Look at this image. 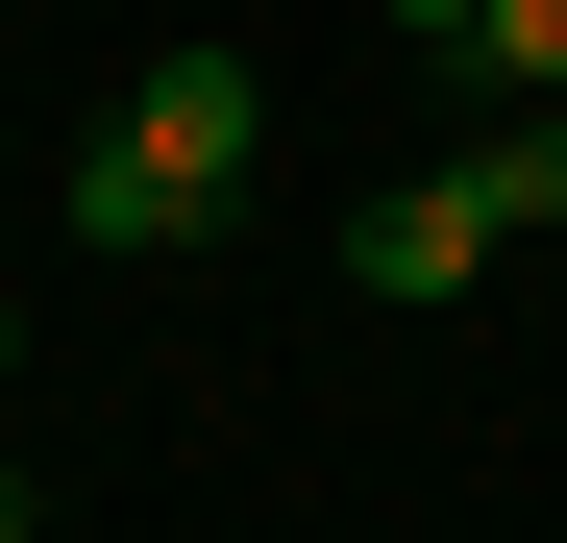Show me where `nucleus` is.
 <instances>
[{"mask_svg": "<svg viewBox=\"0 0 567 543\" xmlns=\"http://www.w3.org/2000/svg\"><path fill=\"white\" fill-rule=\"evenodd\" d=\"M468 198H494V223L543 247V223H567V100H518V124H468Z\"/></svg>", "mask_w": 567, "mask_h": 543, "instance_id": "obj_3", "label": "nucleus"}, {"mask_svg": "<svg viewBox=\"0 0 567 543\" xmlns=\"http://www.w3.org/2000/svg\"><path fill=\"white\" fill-rule=\"evenodd\" d=\"M370 25H420V50H468V0H370Z\"/></svg>", "mask_w": 567, "mask_h": 543, "instance_id": "obj_5", "label": "nucleus"}, {"mask_svg": "<svg viewBox=\"0 0 567 543\" xmlns=\"http://www.w3.org/2000/svg\"><path fill=\"white\" fill-rule=\"evenodd\" d=\"M468 74H567V0H468Z\"/></svg>", "mask_w": 567, "mask_h": 543, "instance_id": "obj_4", "label": "nucleus"}, {"mask_svg": "<svg viewBox=\"0 0 567 543\" xmlns=\"http://www.w3.org/2000/svg\"><path fill=\"white\" fill-rule=\"evenodd\" d=\"M494 247H518V223L468 198V148H444V173H395V198L346 223V297H370V321H444V297H468Z\"/></svg>", "mask_w": 567, "mask_h": 543, "instance_id": "obj_2", "label": "nucleus"}, {"mask_svg": "<svg viewBox=\"0 0 567 543\" xmlns=\"http://www.w3.org/2000/svg\"><path fill=\"white\" fill-rule=\"evenodd\" d=\"M247 173H271V74L247 50H148L124 124L74 148V247H100V272H198L247 223Z\"/></svg>", "mask_w": 567, "mask_h": 543, "instance_id": "obj_1", "label": "nucleus"}]
</instances>
